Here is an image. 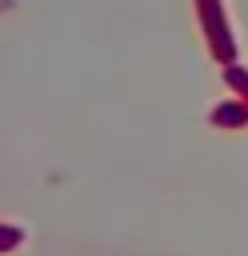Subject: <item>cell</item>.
Wrapping results in <instances>:
<instances>
[{
	"instance_id": "6da1fadb",
	"label": "cell",
	"mask_w": 248,
	"mask_h": 256,
	"mask_svg": "<svg viewBox=\"0 0 248 256\" xmlns=\"http://www.w3.org/2000/svg\"><path fill=\"white\" fill-rule=\"evenodd\" d=\"M12 240H16V232H0V248H4V244H12Z\"/></svg>"
}]
</instances>
